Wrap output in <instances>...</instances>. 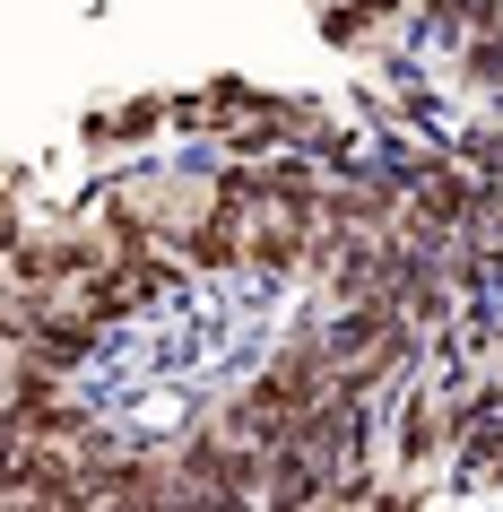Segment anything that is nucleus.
<instances>
[{"mask_svg": "<svg viewBox=\"0 0 503 512\" xmlns=\"http://www.w3.org/2000/svg\"><path fill=\"white\" fill-rule=\"evenodd\" d=\"M165 122H174V96H131V105H105V113H87V148L105 157V148H122V139H157Z\"/></svg>", "mask_w": 503, "mask_h": 512, "instance_id": "7ed1b4c3", "label": "nucleus"}, {"mask_svg": "<svg viewBox=\"0 0 503 512\" xmlns=\"http://www.w3.org/2000/svg\"><path fill=\"white\" fill-rule=\"evenodd\" d=\"M356 9H365L373 27H399V18H408V9H425V0H356Z\"/></svg>", "mask_w": 503, "mask_h": 512, "instance_id": "0eeeda50", "label": "nucleus"}, {"mask_svg": "<svg viewBox=\"0 0 503 512\" xmlns=\"http://www.w3.org/2000/svg\"><path fill=\"white\" fill-rule=\"evenodd\" d=\"M425 18L460 44H477V35H503V0H425Z\"/></svg>", "mask_w": 503, "mask_h": 512, "instance_id": "39448f33", "label": "nucleus"}, {"mask_svg": "<svg viewBox=\"0 0 503 512\" xmlns=\"http://www.w3.org/2000/svg\"><path fill=\"white\" fill-rule=\"evenodd\" d=\"M451 443H460V400H451V391H408L399 417H391V452L408 460V469H425V460L451 452Z\"/></svg>", "mask_w": 503, "mask_h": 512, "instance_id": "f03ea898", "label": "nucleus"}, {"mask_svg": "<svg viewBox=\"0 0 503 512\" xmlns=\"http://www.w3.org/2000/svg\"><path fill=\"white\" fill-rule=\"evenodd\" d=\"M321 44H339V53H391V35H373V18L356 9V0H321Z\"/></svg>", "mask_w": 503, "mask_h": 512, "instance_id": "20e7f679", "label": "nucleus"}, {"mask_svg": "<svg viewBox=\"0 0 503 512\" xmlns=\"http://www.w3.org/2000/svg\"><path fill=\"white\" fill-rule=\"evenodd\" d=\"M486 191H495V183H477L460 157H434V148H425V157H417V183H408V217H417L425 235L451 243V235H469L477 217H486Z\"/></svg>", "mask_w": 503, "mask_h": 512, "instance_id": "f257e3e1", "label": "nucleus"}, {"mask_svg": "<svg viewBox=\"0 0 503 512\" xmlns=\"http://www.w3.org/2000/svg\"><path fill=\"white\" fill-rule=\"evenodd\" d=\"M365 512H425V486H382Z\"/></svg>", "mask_w": 503, "mask_h": 512, "instance_id": "423d86ee", "label": "nucleus"}]
</instances>
